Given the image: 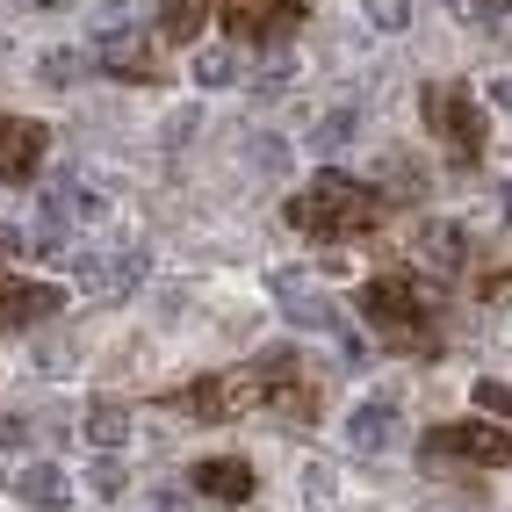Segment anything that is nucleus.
Returning a JSON list of instances; mask_svg holds the SVG:
<instances>
[{"label": "nucleus", "instance_id": "obj_1", "mask_svg": "<svg viewBox=\"0 0 512 512\" xmlns=\"http://www.w3.org/2000/svg\"><path fill=\"white\" fill-rule=\"evenodd\" d=\"M303 231H318V238H339V231H354V224H368V195L354 188V181H339V174H325L318 188H311V202H296L289 210Z\"/></svg>", "mask_w": 512, "mask_h": 512}, {"label": "nucleus", "instance_id": "obj_2", "mask_svg": "<svg viewBox=\"0 0 512 512\" xmlns=\"http://www.w3.org/2000/svg\"><path fill=\"white\" fill-rule=\"evenodd\" d=\"M73 267H80V282H87V289L123 296L130 282L145 275V253H138V246H94V253H73Z\"/></svg>", "mask_w": 512, "mask_h": 512}, {"label": "nucleus", "instance_id": "obj_3", "mask_svg": "<svg viewBox=\"0 0 512 512\" xmlns=\"http://www.w3.org/2000/svg\"><path fill=\"white\" fill-rule=\"evenodd\" d=\"M433 455H476V462H505L512 455V433L505 426H440L426 440Z\"/></svg>", "mask_w": 512, "mask_h": 512}, {"label": "nucleus", "instance_id": "obj_4", "mask_svg": "<svg viewBox=\"0 0 512 512\" xmlns=\"http://www.w3.org/2000/svg\"><path fill=\"white\" fill-rule=\"evenodd\" d=\"M390 440H397V404H390V397L354 404V419H347V448H354V455H383Z\"/></svg>", "mask_w": 512, "mask_h": 512}, {"label": "nucleus", "instance_id": "obj_5", "mask_svg": "<svg viewBox=\"0 0 512 512\" xmlns=\"http://www.w3.org/2000/svg\"><path fill=\"white\" fill-rule=\"evenodd\" d=\"M15 491H22V505H37V512H65V505H73V484H65L58 462H29L15 476Z\"/></svg>", "mask_w": 512, "mask_h": 512}, {"label": "nucleus", "instance_id": "obj_6", "mask_svg": "<svg viewBox=\"0 0 512 512\" xmlns=\"http://www.w3.org/2000/svg\"><path fill=\"white\" fill-rule=\"evenodd\" d=\"M44 159V130L37 123H0V181H22Z\"/></svg>", "mask_w": 512, "mask_h": 512}, {"label": "nucleus", "instance_id": "obj_7", "mask_svg": "<svg viewBox=\"0 0 512 512\" xmlns=\"http://www.w3.org/2000/svg\"><path fill=\"white\" fill-rule=\"evenodd\" d=\"M426 109L448 123L455 152H462V159H476V101H469V94H426Z\"/></svg>", "mask_w": 512, "mask_h": 512}, {"label": "nucleus", "instance_id": "obj_8", "mask_svg": "<svg viewBox=\"0 0 512 512\" xmlns=\"http://www.w3.org/2000/svg\"><path fill=\"white\" fill-rule=\"evenodd\" d=\"M195 491H210V498H253V469H246V462H231V455L195 462Z\"/></svg>", "mask_w": 512, "mask_h": 512}, {"label": "nucleus", "instance_id": "obj_9", "mask_svg": "<svg viewBox=\"0 0 512 512\" xmlns=\"http://www.w3.org/2000/svg\"><path fill=\"white\" fill-rule=\"evenodd\" d=\"M275 296L289 303V325H318V332H332V325H339V318H332V303H325L318 289H303L296 275H282V282H275Z\"/></svg>", "mask_w": 512, "mask_h": 512}, {"label": "nucleus", "instance_id": "obj_10", "mask_svg": "<svg viewBox=\"0 0 512 512\" xmlns=\"http://www.w3.org/2000/svg\"><path fill=\"white\" fill-rule=\"evenodd\" d=\"M361 311H368L375 325H383V332H404V311H412V289H404V282H375V289L361 296ZM404 339H412V332H404Z\"/></svg>", "mask_w": 512, "mask_h": 512}, {"label": "nucleus", "instance_id": "obj_11", "mask_svg": "<svg viewBox=\"0 0 512 512\" xmlns=\"http://www.w3.org/2000/svg\"><path fill=\"white\" fill-rule=\"evenodd\" d=\"M87 440H94V448H123V440H130V412L116 397H94L87 404Z\"/></svg>", "mask_w": 512, "mask_h": 512}, {"label": "nucleus", "instance_id": "obj_12", "mask_svg": "<svg viewBox=\"0 0 512 512\" xmlns=\"http://www.w3.org/2000/svg\"><path fill=\"white\" fill-rule=\"evenodd\" d=\"M202 22H210V0H166L159 37H166V44H195V37H202Z\"/></svg>", "mask_w": 512, "mask_h": 512}, {"label": "nucleus", "instance_id": "obj_13", "mask_svg": "<svg viewBox=\"0 0 512 512\" xmlns=\"http://www.w3.org/2000/svg\"><path fill=\"white\" fill-rule=\"evenodd\" d=\"M419 253L440 267V275H455V267H462V231L455 224H426L419 231Z\"/></svg>", "mask_w": 512, "mask_h": 512}, {"label": "nucleus", "instance_id": "obj_14", "mask_svg": "<svg viewBox=\"0 0 512 512\" xmlns=\"http://www.w3.org/2000/svg\"><path fill=\"white\" fill-rule=\"evenodd\" d=\"M51 217H101V195L87 181H58L51 188Z\"/></svg>", "mask_w": 512, "mask_h": 512}, {"label": "nucleus", "instance_id": "obj_15", "mask_svg": "<svg viewBox=\"0 0 512 512\" xmlns=\"http://www.w3.org/2000/svg\"><path fill=\"white\" fill-rule=\"evenodd\" d=\"M195 87H231V51L224 44H202L195 51Z\"/></svg>", "mask_w": 512, "mask_h": 512}, {"label": "nucleus", "instance_id": "obj_16", "mask_svg": "<svg viewBox=\"0 0 512 512\" xmlns=\"http://www.w3.org/2000/svg\"><path fill=\"white\" fill-rule=\"evenodd\" d=\"M361 15L383 29V37H397V29H412V0H361Z\"/></svg>", "mask_w": 512, "mask_h": 512}, {"label": "nucleus", "instance_id": "obj_17", "mask_svg": "<svg viewBox=\"0 0 512 512\" xmlns=\"http://www.w3.org/2000/svg\"><path fill=\"white\" fill-rule=\"evenodd\" d=\"M354 123H361L354 109H332V116H325V123L311 130V145H318V152H339V145H347V138H354Z\"/></svg>", "mask_w": 512, "mask_h": 512}, {"label": "nucleus", "instance_id": "obj_18", "mask_svg": "<svg viewBox=\"0 0 512 512\" xmlns=\"http://www.w3.org/2000/svg\"><path fill=\"white\" fill-rule=\"evenodd\" d=\"M80 65H87V51H44V80H51V87H73Z\"/></svg>", "mask_w": 512, "mask_h": 512}, {"label": "nucleus", "instance_id": "obj_19", "mask_svg": "<svg viewBox=\"0 0 512 512\" xmlns=\"http://www.w3.org/2000/svg\"><path fill=\"white\" fill-rule=\"evenodd\" d=\"M246 159L260 166V174H289V145H282V138H260V145H246Z\"/></svg>", "mask_w": 512, "mask_h": 512}, {"label": "nucleus", "instance_id": "obj_20", "mask_svg": "<svg viewBox=\"0 0 512 512\" xmlns=\"http://www.w3.org/2000/svg\"><path fill=\"white\" fill-rule=\"evenodd\" d=\"M476 404L498 412V419H512V390H505V383H476Z\"/></svg>", "mask_w": 512, "mask_h": 512}, {"label": "nucleus", "instance_id": "obj_21", "mask_svg": "<svg viewBox=\"0 0 512 512\" xmlns=\"http://www.w3.org/2000/svg\"><path fill=\"white\" fill-rule=\"evenodd\" d=\"M94 491H101V498H116V491H123V469H116V462H101V469H94Z\"/></svg>", "mask_w": 512, "mask_h": 512}, {"label": "nucleus", "instance_id": "obj_22", "mask_svg": "<svg viewBox=\"0 0 512 512\" xmlns=\"http://www.w3.org/2000/svg\"><path fill=\"white\" fill-rule=\"evenodd\" d=\"M455 8H469V15H512V0H455Z\"/></svg>", "mask_w": 512, "mask_h": 512}, {"label": "nucleus", "instance_id": "obj_23", "mask_svg": "<svg viewBox=\"0 0 512 512\" xmlns=\"http://www.w3.org/2000/svg\"><path fill=\"white\" fill-rule=\"evenodd\" d=\"M22 440H29V426H22V419H0V448H22Z\"/></svg>", "mask_w": 512, "mask_h": 512}, {"label": "nucleus", "instance_id": "obj_24", "mask_svg": "<svg viewBox=\"0 0 512 512\" xmlns=\"http://www.w3.org/2000/svg\"><path fill=\"white\" fill-rule=\"evenodd\" d=\"M491 101H498V109H512V80H498V87H491Z\"/></svg>", "mask_w": 512, "mask_h": 512}, {"label": "nucleus", "instance_id": "obj_25", "mask_svg": "<svg viewBox=\"0 0 512 512\" xmlns=\"http://www.w3.org/2000/svg\"><path fill=\"white\" fill-rule=\"evenodd\" d=\"M152 512H181V498H152Z\"/></svg>", "mask_w": 512, "mask_h": 512}, {"label": "nucleus", "instance_id": "obj_26", "mask_svg": "<svg viewBox=\"0 0 512 512\" xmlns=\"http://www.w3.org/2000/svg\"><path fill=\"white\" fill-rule=\"evenodd\" d=\"M505 210H512V181H505Z\"/></svg>", "mask_w": 512, "mask_h": 512}]
</instances>
